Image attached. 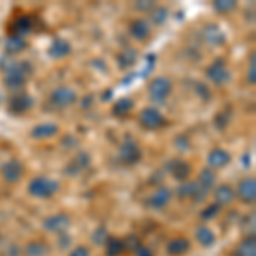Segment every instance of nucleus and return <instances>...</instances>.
Segmentation results:
<instances>
[{"label":"nucleus","instance_id":"f257e3e1","mask_svg":"<svg viewBox=\"0 0 256 256\" xmlns=\"http://www.w3.org/2000/svg\"><path fill=\"white\" fill-rule=\"evenodd\" d=\"M32 74V65L30 62H14L4 72V80L9 89H18L26 84L28 77Z\"/></svg>","mask_w":256,"mask_h":256},{"label":"nucleus","instance_id":"f03ea898","mask_svg":"<svg viewBox=\"0 0 256 256\" xmlns=\"http://www.w3.org/2000/svg\"><path fill=\"white\" fill-rule=\"evenodd\" d=\"M60 184L52 178H34L31 180L28 192L36 198H52L55 193H58Z\"/></svg>","mask_w":256,"mask_h":256},{"label":"nucleus","instance_id":"7ed1b4c3","mask_svg":"<svg viewBox=\"0 0 256 256\" xmlns=\"http://www.w3.org/2000/svg\"><path fill=\"white\" fill-rule=\"evenodd\" d=\"M140 125L147 130H158V128H162L166 125V118L162 116V113L158 108H146L142 110L138 116Z\"/></svg>","mask_w":256,"mask_h":256},{"label":"nucleus","instance_id":"20e7f679","mask_svg":"<svg viewBox=\"0 0 256 256\" xmlns=\"http://www.w3.org/2000/svg\"><path fill=\"white\" fill-rule=\"evenodd\" d=\"M171 89H172V84L166 77H156V79L148 84V94H150L152 101H156V102H164V99L169 96Z\"/></svg>","mask_w":256,"mask_h":256},{"label":"nucleus","instance_id":"39448f33","mask_svg":"<svg viewBox=\"0 0 256 256\" xmlns=\"http://www.w3.org/2000/svg\"><path fill=\"white\" fill-rule=\"evenodd\" d=\"M140 156H142L140 147L132 138H126L120 147V159H122L123 164H135L140 159Z\"/></svg>","mask_w":256,"mask_h":256},{"label":"nucleus","instance_id":"423d86ee","mask_svg":"<svg viewBox=\"0 0 256 256\" xmlns=\"http://www.w3.org/2000/svg\"><path fill=\"white\" fill-rule=\"evenodd\" d=\"M50 101L56 106V108H67V106L74 104L77 101V94L70 88H58L52 92Z\"/></svg>","mask_w":256,"mask_h":256},{"label":"nucleus","instance_id":"0eeeda50","mask_svg":"<svg viewBox=\"0 0 256 256\" xmlns=\"http://www.w3.org/2000/svg\"><path fill=\"white\" fill-rule=\"evenodd\" d=\"M207 77L217 86L226 84V82L229 80V77H230L229 70H227V67H226V62L224 60H216V62H214V64L207 68Z\"/></svg>","mask_w":256,"mask_h":256},{"label":"nucleus","instance_id":"6e6552de","mask_svg":"<svg viewBox=\"0 0 256 256\" xmlns=\"http://www.w3.org/2000/svg\"><path fill=\"white\" fill-rule=\"evenodd\" d=\"M178 196L180 198H193L195 202H202L207 196V192L196 183V181H184L178 188Z\"/></svg>","mask_w":256,"mask_h":256},{"label":"nucleus","instance_id":"1a4fd4ad","mask_svg":"<svg viewBox=\"0 0 256 256\" xmlns=\"http://www.w3.org/2000/svg\"><path fill=\"white\" fill-rule=\"evenodd\" d=\"M22 174H24V166L18 159L7 160L2 166V176L7 183H18L20 178H22Z\"/></svg>","mask_w":256,"mask_h":256},{"label":"nucleus","instance_id":"9d476101","mask_svg":"<svg viewBox=\"0 0 256 256\" xmlns=\"http://www.w3.org/2000/svg\"><path fill=\"white\" fill-rule=\"evenodd\" d=\"M236 196L242 200L244 204H253L256 200V181L254 178H246L239 183L236 190Z\"/></svg>","mask_w":256,"mask_h":256},{"label":"nucleus","instance_id":"9b49d317","mask_svg":"<svg viewBox=\"0 0 256 256\" xmlns=\"http://www.w3.org/2000/svg\"><path fill=\"white\" fill-rule=\"evenodd\" d=\"M68 226H70V217L67 214H55V216H50L43 222V227L50 230V232H64L65 229H68Z\"/></svg>","mask_w":256,"mask_h":256},{"label":"nucleus","instance_id":"f8f14e48","mask_svg":"<svg viewBox=\"0 0 256 256\" xmlns=\"http://www.w3.org/2000/svg\"><path fill=\"white\" fill-rule=\"evenodd\" d=\"M168 171L176 178L178 181H186L188 176L192 174V166L181 159H172L168 164Z\"/></svg>","mask_w":256,"mask_h":256},{"label":"nucleus","instance_id":"ddd939ff","mask_svg":"<svg viewBox=\"0 0 256 256\" xmlns=\"http://www.w3.org/2000/svg\"><path fill=\"white\" fill-rule=\"evenodd\" d=\"M32 106V98L30 94H18L9 101V111L12 114H24Z\"/></svg>","mask_w":256,"mask_h":256},{"label":"nucleus","instance_id":"4468645a","mask_svg":"<svg viewBox=\"0 0 256 256\" xmlns=\"http://www.w3.org/2000/svg\"><path fill=\"white\" fill-rule=\"evenodd\" d=\"M208 166L210 169H220L226 168L227 164L230 162V154L224 148H214L212 152L208 154Z\"/></svg>","mask_w":256,"mask_h":256},{"label":"nucleus","instance_id":"2eb2a0df","mask_svg":"<svg viewBox=\"0 0 256 256\" xmlns=\"http://www.w3.org/2000/svg\"><path fill=\"white\" fill-rule=\"evenodd\" d=\"M58 134V126L55 123H40L31 130V137L34 140H44V138H52Z\"/></svg>","mask_w":256,"mask_h":256},{"label":"nucleus","instance_id":"dca6fc26","mask_svg":"<svg viewBox=\"0 0 256 256\" xmlns=\"http://www.w3.org/2000/svg\"><path fill=\"white\" fill-rule=\"evenodd\" d=\"M169 200H171V192H169L168 188H159L158 192H154V195L148 198L147 204L150 208L160 210L169 204Z\"/></svg>","mask_w":256,"mask_h":256},{"label":"nucleus","instance_id":"f3484780","mask_svg":"<svg viewBox=\"0 0 256 256\" xmlns=\"http://www.w3.org/2000/svg\"><path fill=\"white\" fill-rule=\"evenodd\" d=\"M90 164V158L88 152H79V154L74 158L72 162L68 164L67 168V174H79L80 171H84V169H88Z\"/></svg>","mask_w":256,"mask_h":256},{"label":"nucleus","instance_id":"a211bd4d","mask_svg":"<svg viewBox=\"0 0 256 256\" xmlns=\"http://www.w3.org/2000/svg\"><path fill=\"white\" fill-rule=\"evenodd\" d=\"M70 52H72V46H70L65 40H60V38L53 41L48 48V55L52 56V58H65L67 55H70Z\"/></svg>","mask_w":256,"mask_h":256},{"label":"nucleus","instance_id":"6ab92c4d","mask_svg":"<svg viewBox=\"0 0 256 256\" xmlns=\"http://www.w3.org/2000/svg\"><path fill=\"white\" fill-rule=\"evenodd\" d=\"M214 195H216V202L218 207H220V205H229L230 202L236 198V190L232 186H229V184H220V186H217Z\"/></svg>","mask_w":256,"mask_h":256},{"label":"nucleus","instance_id":"aec40b11","mask_svg":"<svg viewBox=\"0 0 256 256\" xmlns=\"http://www.w3.org/2000/svg\"><path fill=\"white\" fill-rule=\"evenodd\" d=\"M190 246L192 244H190V241L186 238H176V239H171V241L168 242L166 250L171 256H181V254L188 253Z\"/></svg>","mask_w":256,"mask_h":256},{"label":"nucleus","instance_id":"412c9836","mask_svg":"<svg viewBox=\"0 0 256 256\" xmlns=\"http://www.w3.org/2000/svg\"><path fill=\"white\" fill-rule=\"evenodd\" d=\"M130 34L134 36V38L144 41L150 36V28H148V24L144 19H137L130 24Z\"/></svg>","mask_w":256,"mask_h":256},{"label":"nucleus","instance_id":"4be33fe9","mask_svg":"<svg viewBox=\"0 0 256 256\" xmlns=\"http://www.w3.org/2000/svg\"><path fill=\"white\" fill-rule=\"evenodd\" d=\"M195 238H196V241L200 242L202 246H205V248L212 246L214 242H216V234H214L212 230H210L208 227H205V226L198 227L196 232H195Z\"/></svg>","mask_w":256,"mask_h":256},{"label":"nucleus","instance_id":"5701e85b","mask_svg":"<svg viewBox=\"0 0 256 256\" xmlns=\"http://www.w3.org/2000/svg\"><path fill=\"white\" fill-rule=\"evenodd\" d=\"M198 184H200L202 188L205 190V192H208L210 188L214 186V183H216V172L212 171L210 168H205L200 171V174H198Z\"/></svg>","mask_w":256,"mask_h":256},{"label":"nucleus","instance_id":"b1692460","mask_svg":"<svg viewBox=\"0 0 256 256\" xmlns=\"http://www.w3.org/2000/svg\"><path fill=\"white\" fill-rule=\"evenodd\" d=\"M236 256H256V239H254V236L246 238L244 241L238 246Z\"/></svg>","mask_w":256,"mask_h":256},{"label":"nucleus","instance_id":"393cba45","mask_svg":"<svg viewBox=\"0 0 256 256\" xmlns=\"http://www.w3.org/2000/svg\"><path fill=\"white\" fill-rule=\"evenodd\" d=\"M204 34H205V40L208 41V43L212 44H222L224 43V34H222V31L218 30L217 26H214V24H210L204 30Z\"/></svg>","mask_w":256,"mask_h":256},{"label":"nucleus","instance_id":"a878e982","mask_svg":"<svg viewBox=\"0 0 256 256\" xmlns=\"http://www.w3.org/2000/svg\"><path fill=\"white\" fill-rule=\"evenodd\" d=\"M125 251V242L118 238H108L106 241V253L108 256H120Z\"/></svg>","mask_w":256,"mask_h":256},{"label":"nucleus","instance_id":"bb28decb","mask_svg":"<svg viewBox=\"0 0 256 256\" xmlns=\"http://www.w3.org/2000/svg\"><path fill=\"white\" fill-rule=\"evenodd\" d=\"M132 108H134V101H132L130 98H123V99H120V101L114 102L113 114H116V116H125V114L130 113Z\"/></svg>","mask_w":256,"mask_h":256},{"label":"nucleus","instance_id":"cd10ccee","mask_svg":"<svg viewBox=\"0 0 256 256\" xmlns=\"http://www.w3.org/2000/svg\"><path fill=\"white\" fill-rule=\"evenodd\" d=\"M6 48H7V52H10V53H19L26 48V41L20 38V36L12 34L6 41Z\"/></svg>","mask_w":256,"mask_h":256},{"label":"nucleus","instance_id":"c85d7f7f","mask_svg":"<svg viewBox=\"0 0 256 256\" xmlns=\"http://www.w3.org/2000/svg\"><path fill=\"white\" fill-rule=\"evenodd\" d=\"M31 30H32L31 18H28V16H22V18H19L18 20H16V36L31 32Z\"/></svg>","mask_w":256,"mask_h":256},{"label":"nucleus","instance_id":"c756f323","mask_svg":"<svg viewBox=\"0 0 256 256\" xmlns=\"http://www.w3.org/2000/svg\"><path fill=\"white\" fill-rule=\"evenodd\" d=\"M46 253H48V246L40 241L31 242V244H28V248H26L28 256H44Z\"/></svg>","mask_w":256,"mask_h":256},{"label":"nucleus","instance_id":"7c9ffc66","mask_svg":"<svg viewBox=\"0 0 256 256\" xmlns=\"http://www.w3.org/2000/svg\"><path fill=\"white\" fill-rule=\"evenodd\" d=\"M150 14H152L150 18H152V20H154L156 24H162L164 20L168 19V9H166V7H154Z\"/></svg>","mask_w":256,"mask_h":256},{"label":"nucleus","instance_id":"2f4dec72","mask_svg":"<svg viewBox=\"0 0 256 256\" xmlns=\"http://www.w3.org/2000/svg\"><path fill=\"white\" fill-rule=\"evenodd\" d=\"M214 7L218 12H230L236 9V2L234 0H217V2H214Z\"/></svg>","mask_w":256,"mask_h":256},{"label":"nucleus","instance_id":"473e14b6","mask_svg":"<svg viewBox=\"0 0 256 256\" xmlns=\"http://www.w3.org/2000/svg\"><path fill=\"white\" fill-rule=\"evenodd\" d=\"M218 212H220V207H218L217 204H214V205H210V207H207L204 212H202V218H204V220H210V218L216 217Z\"/></svg>","mask_w":256,"mask_h":256},{"label":"nucleus","instance_id":"72a5a7b5","mask_svg":"<svg viewBox=\"0 0 256 256\" xmlns=\"http://www.w3.org/2000/svg\"><path fill=\"white\" fill-rule=\"evenodd\" d=\"M256 82V58L254 55H251V65L248 68V84L253 86Z\"/></svg>","mask_w":256,"mask_h":256},{"label":"nucleus","instance_id":"f704fd0d","mask_svg":"<svg viewBox=\"0 0 256 256\" xmlns=\"http://www.w3.org/2000/svg\"><path fill=\"white\" fill-rule=\"evenodd\" d=\"M123 242H125V250L128 248V250H135V251H137L138 248L142 246V244L138 242V239L135 238V236H130V238L126 239V241H123Z\"/></svg>","mask_w":256,"mask_h":256},{"label":"nucleus","instance_id":"c9c22d12","mask_svg":"<svg viewBox=\"0 0 256 256\" xmlns=\"http://www.w3.org/2000/svg\"><path fill=\"white\" fill-rule=\"evenodd\" d=\"M108 241V236H106V230L104 229H99L96 230V236H94V242L96 244H102V242Z\"/></svg>","mask_w":256,"mask_h":256},{"label":"nucleus","instance_id":"e433bc0d","mask_svg":"<svg viewBox=\"0 0 256 256\" xmlns=\"http://www.w3.org/2000/svg\"><path fill=\"white\" fill-rule=\"evenodd\" d=\"M89 254H90L89 248H86V246H77L76 250H72V253H70L68 256H89Z\"/></svg>","mask_w":256,"mask_h":256},{"label":"nucleus","instance_id":"4c0bfd02","mask_svg":"<svg viewBox=\"0 0 256 256\" xmlns=\"http://www.w3.org/2000/svg\"><path fill=\"white\" fill-rule=\"evenodd\" d=\"M196 90L202 94V98H204L205 101H208V99H210V90L205 88L204 84H200V82H198V84H196Z\"/></svg>","mask_w":256,"mask_h":256},{"label":"nucleus","instance_id":"58836bf2","mask_svg":"<svg viewBox=\"0 0 256 256\" xmlns=\"http://www.w3.org/2000/svg\"><path fill=\"white\" fill-rule=\"evenodd\" d=\"M135 7H137L138 10H148V9H154L156 4L154 2H146V4H137Z\"/></svg>","mask_w":256,"mask_h":256},{"label":"nucleus","instance_id":"ea45409f","mask_svg":"<svg viewBox=\"0 0 256 256\" xmlns=\"http://www.w3.org/2000/svg\"><path fill=\"white\" fill-rule=\"evenodd\" d=\"M137 256H154V254H152V251L148 250V248L140 246L138 250H137Z\"/></svg>","mask_w":256,"mask_h":256}]
</instances>
